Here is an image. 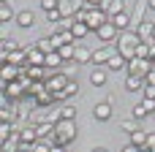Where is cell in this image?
Instances as JSON below:
<instances>
[{"label":"cell","instance_id":"obj_11","mask_svg":"<svg viewBox=\"0 0 155 152\" xmlns=\"http://www.w3.org/2000/svg\"><path fill=\"white\" fill-rule=\"evenodd\" d=\"M93 114H95V120H101V122L112 120V101H104V103H98Z\"/></svg>","mask_w":155,"mask_h":152},{"label":"cell","instance_id":"obj_52","mask_svg":"<svg viewBox=\"0 0 155 152\" xmlns=\"http://www.w3.org/2000/svg\"><path fill=\"white\" fill-rule=\"evenodd\" d=\"M19 152H22V150H19Z\"/></svg>","mask_w":155,"mask_h":152},{"label":"cell","instance_id":"obj_25","mask_svg":"<svg viewBox=\"0 0 155 152\" xmlns=\"http://www.w3.org/2000/svg\"><path fill=\"white\" fill-rule=\"evenodd\" d=\"M11 136H14V125H11V122H0V141L5 144Z\"/></svg>","mask_w":155,"mask_h":152},{"label":"cell","instance_id":"obj_24","mask_svg":"<svg viewBox=\"0 0 155 152\" xmlns=\"http://www.w3.org/2000/svg\"><path fill=\"white\" fill-rule=\"evenodd\" d=\"M109 57H112V52H106V49H98V52H93V63H95V65H104V63H109Z\"/></svg>","mask_w":155,"mask_h":152},{"label":"cell","instance_id":"obj_51","mask_svg":"<svg viewBox=\"0 0 155 152\" xmlns=\"http://www.w3.org/2000/svg\"><path fill=\"white\" fill-rule=\"evenodd\" d=\"M3 3H8V0H3Z\"/></svg>","mask_w":155,"mask_h":152},{"label":"cell","instance_id":"obj_3","mask_svg":"<svg viewBox=\"0 0 155 152\" xmlns=\"http://www.w3.org/2000/svg\"><path fill=\"white\" fill-rule=\"evenodd\" d=\"M153 71V60H144V57H134V60H128V73L131 76H147Z\"/></svg>","mask_w":155,"mask_h":152},{"label":"cell","instance_id":"obj_28","mask_svg":"<svg viewBox=\"0 0 155 152\" xmlns=\"http://www.w3.org/2000/svg\"><path fill=\"white\" fill-rule=\"evenodd\" d=\"M57 52H60V57H63V60H74V54H76V44H68V46H60Z\"/></svg>","mask_w":155,"mask_h":152},{"label":"cell","instance_id":"obj_12","mask_svg":"<svg viewBox=\"0 0 155 152\" xmlns=\"http://www.w3.org/2000/svg\"><path fill=\"white\" fill-rule=\"evenodd\" d=\"M52 44H54V49L68 46V44H74V33H71V30H65V33H54V35H52Z\"/></svg>","mask_w":155,"mask_h":152},{"label":"cell","instance_id":"obj_40","mask_svg":"<svg viewBox=\"0 0 155 152\" xmlns=\"http://www.w3.org/2000/svg\"><path fill=\"white\" fill-rule=\"evenodd\" d=\"M144 150H153L155 152V133H147V144H144Z\"/></svg>","mask_w":155,"mask_h":152},{"label":"cell","instance_id":"obj_13","mask_svg":"<svg viewBox=\"0 0 155 152\" xmlns=\"http://www.w3.org/2000/svg\"><path fill=\"white\" fill-rule=\"evenodd\" d=\"M19 139H22V144H35L38 141V133H35V125H27V128H22L19 131Z\"/></svg>","mask_w":155,"mask_h":152},{"label":"cell","instance_id":"obj_14","mask_svg":"<svg viewBox=\"0 0 155 152\" xmlns=\"http://www.w3.org/2000/svg\"><path fill=\"white\" fill-rule=\"evenodd\" d=\"M74 63L84 65V63H93V52L87 46H76V54H74Z\"/></svg>","mask_w":155,"mask_h":152},{"label":"cell","instance_id":"obj_23","mask_svg":"<svg viewBox=\"0 0 155 152\" xmlns=\"http://www.w3.org/2000/svg\"><path fill=\"white\" fill-rule=\"evenodd\" d=\"M71 33H74V38H82V35L90 33V27H87V22H74L71 24Z\"/></svg>","mask_w":155,"mask_h":152},{"label":"cell","instance_id":"obj_45","mask_svg":"<svg viewBox=\"0 0 155 152\" xmlns=\"http://www.w3.org/2000/svg\"><path fill=\"white\" fill-rule=\"evenodd\" d=\"M49 152H65V147H60V144H52V150Z\"/></svg>","mask_w":155,"mask_h":152},{"label":"cell","instance_id":"obj_8","mask_svg":"<svg viewBox=\"0 0 155 152\" xmlns=\"http://www.w3.org/2000/svg\"><path fill=\"white\" fill-rule=\"evenodd\" d=\"M27 65H41V68H44V65H46V54H44L38 46H30V49H27Z\"/></svg>","mask_w":155,"mask_h":152},{"label":"cell","instance_id":"obj_2","mask_svg":"<svg viewBox=\"0 0 155 152\" xmlns=\"http://www.w3.org/2000/svg\"><path fill=\"white\" fill-rule=\"evenodd\" d=\"M74 139H76V122L74 120H57V125H54V144L68 147Z\"/></svg>","mask_w":155,"mask_h":152},{"label":"cell","instance_id":"obj_30","mask_svg":"<svg viewBox=\"0 0 155 152\" xmlns=\"http://www.w3.org/2000/svg\"><path fill=\"white\" fill-rule=\"evenodd\" d=\"M120 11H125V3H123V0H112V3L106 5V14H109V16H114V14H120Z\"/></svg>","mask_w":155,"mask_h":152},{"label":"cell","instance_id":"obj_21","mask_svg":"<svg viewBox=\"0 0 155 152\" xmlns=\"http://www.w3.org/2000/svg\"><path fill=\"white\" fill-rule=\"evenodd\" d=\"M57 11H60V16H71V14L76 11V5H74L71 0H60V3H57Z\"/></svg>","mask_w":155,"mask_h":152},{"label":"cell","instance_id":"obj_10","mask_svg":"<svg viewBox=\"0 0 155 152\" xmlns=\"http://www.w3.org/2000/svg\"><path fill=\"white\" fill-rule=\"evenodd\" d=\"M0 76H3V82H5V84H8V82H16V79H19V65L3 63V71H0Z\"/></svg>","mask_w":155,"mask_h":152},{"label":"cell","instance_id":"obj_17","mask_svg":"<svg viewBox=\"0 0 155 152\" xmlns=\"http://www.w3.org/2000/svg\"><path fill=\"white\" fill-rule=\"evenodd\" d=\"M144 84H147V82H144V79H142V76H131V73H128V76H125V87H128V90H131V92H136V90H142V87H144Z\"/></svg>","mask_w":155,"mask_h":152},{"label":"cell","instance_id":"obj_39","mask_svg":"<svg viewBox=\"0 0 155 152\" xmlns=\"http://www.w3.org/2000/svg\"><path fill=\"white\" fill-rule=\"evenodd\" d=\"M46 19H49V22H60L63 16H60V11L54 8V11H46Z\"/></svg>","mask_w":155,"mask_h":152},{"label":"cell","instance_id":"obj_44","mask_svg":"<svg viewBox=\"0 0 155 152\" xmlns=\"http://www.w3.org/2000/svg\"><path fill=\"white\" fill-rule=\"evenodd\" d=\"M144 82H147V84H155V68L147 73V76H144Z\"/></svg>","mask_w":155,"mask_h":152},{"label":"cell","instance_id":"obj_20","mask_svg":"<svg viewBox=\"0 0 155 152\" xmlns=\"http://www.w3.org/2000/svg\"><path fill=\"white\" fill-rule=\"evenodd\" d=\"M63 63H65V60L60 57V52H49V54H46V68H54V71H57Z\"/></svg>","mask_w":155,"mask_h":152},{"label":"cell","instance_id":"obj_1","mask_svg":"<svg viewBox=\"0 0 155 152\" xmlns=\"http://www.w3.org/2000/svg\"><path fill=\"white\" fill-rule=\"evenodd\" d=\"M142 44V38H139V33H128V30H123L120 33V38H117V52L125 57V60H134L136 57V46Z\"/></svg>","mask_w":155,"mask_h":152},{"label":"cell","instance_id":"obj_31","mask_svg":"<svg viewBox=\"0 0 155 152\" xmlns=\"http://www.w3.org/2000/svg\"><path fill=\"white\" fill-rule=\"evenodd\" d=\"M136 33H139V38H142V41H144V38H153V24H147V22H142Z\"/></svg>","mask_w":155,"mask_h":152},{"label":"cell","instance_id":"obj_47","mask_svg":"<svg viewBox=\"0 0 155 152\" xmlns=\"http://www.w3.org/2000/svg\"><path fill=\"white\" fill-rule=\"evenodd\" d=\"M147 8H153V11H155V0H147Z\"/></svg>","mask_w":155,"mask_h":152},{"label":"cell","instance_id":"obj_35","mask_svg":"<svg viewBox=\"0 0 155 152\" xmlns=\"http://www.w3.org/2000/svg\"><path fill=\"white\" fill-rule=\"evenodd\" d=\"M76 92H79V84H76V82H68V84H65V95L71 98V95H76Z\"/></svg>","mask_w":155,"mask_h":152},{"label":"cell","instance_id":"obj_9","mask_svg":"<svg viewBox=\"0 0 155 152\" xmlns=\"http://www.w3.org/2000/svg\"><path fill=\"white\" fill-rule=\"evenodd\" d=\"M25 95H27V90H25V84L19 79L5 84V98H25Z\"/></svg>","mask_w":155,"mask_h":152},{"label":"cell","instance_id":"obj_22","mask_svg":"<svg viewBox=\"0 0 155 152\" xmlns=\"http://www.w3.org/2000/svg\"><path fill=\"white\" fill-rule=\"evenodd\" d=\"M16 22H19L22 27H30V24L35 22V16H33V11H19V14H16Z\"/></svg>","mask_w":155,"mask_h":152},{"label":"cell","instance_id":"obj_33","mask_svg":"<svg viewBox=\"0 0 155 152\" xmlns=\"http://www.w3.org/2000/svg\"><path fill=\"white\" fill-rule=\"evenodd\" d=\"M60 117H63V120H74V117H76V109H74V106H63V109H60Z\"/></svg>","mask_w":155,"mask_h":152},{"label":"cell","instance_id":"obj_34","mask_svg":"<svg viewBox=\"0 0 155 152\" xmlns=\"http://www.w3.org/2000/svg\"><path fill=\"white\" fill-rule=\"evenodd\" d=\"M147 114H150V112L144 109V103H136V106H134V117H136V120H144Z\"/></svg>","mask_w":155,"mask_h":152},{"label":"cell","instance_id":"obj_5","mask_svg":"<svg viewBox=\"0 0 155 152\" xmlns=\"http://www.w3.org/2000/svg\"><path fill=\"white\" fill-rule=\"evenodd\" d=\"M71 82V76H65V73H52L44 84H46V90L49 92H60V90H65V84Z\"/></svg>","mask_w":155,"mask_h":152},{"label":"cell","instance_id":"obj_4","mask_svg":"<svg viewBox=\"0 0 155 152\" xmlns=\"http://www.w3.org/2000/svg\"><path fill=\"white\" fill-rule=\"evenodd\" d=\"M84 22H87V27H90V30H98V27H101L104 22H109V19H106V11H104L101 5H95V8H90V11H87V19H84Z\"/></svg>","mask_w":155,"mask_h":152},{"label":"cell","instance_id":"obj_50","mask_svg":"<svg viewBox=\"0 0 155 152\" xmlns=\"http://www.w3.org/2000/svg\"><path fill=\"white\" fill-rule=\"evenodd\" d=\"M142 152H153V150H142Z\"/></svg>","mask_w":155,"mask_h":152},{"label":"cell","instance_id":"obj_6","mask_svg":"<svg viewBox=\"0 0 155 152\" xmlns=\"http://www.w3.org/2000/svg\"><path fill=\"white\" fill-rule=\"evenodd\" d=\"M3 63H11V65H27V49H14V52H3Z\"/></svg>","mask_w":155,"mask_h":152},{"label":"cell","instance_id":"obj_26","mask_svg":"<svg viewBox=\"0 0 155 152\" xmlns=\"http://www.w3.org/2000/svg\"><path fill=\"white\" fill-rule=\"evenodd\" d=\"M131 144H136V147L144 150V144H147V133H144V131H134V133H131Z\"/></svg>","mask_w":155,"mask_h":152},{"label":"cell","instance_id":"obj_19","mask_svg":"<svg viewBox=\"0 0 155 152\" xmlns=\"http://www.w3.org/2000/svg\"><path fill=\"white\" fill-rule=\"evenodd\" d=\"M112 24H114V27H117L120 33H123V30H128V14H125V11L114 14V16H112Z\"/></svg>","mask_w":155,"mask_h":152},{"label":"cell","instance_id":"obj_29","mask_svg":"<svg viewBox=\"0 0 155 152\" xmlns=\"http://www.w3.org/2000/svg\"><path fill=\"white\" fill-rule=\"evenodd\" d=\"M90 82H93L95 87H104V84H106V73L98 68V71H93V73H90Z\"/></svg>","mask_w":155,"mask_h":152},{"label":"cell","instance_id":"obj_36","mask_svg":"<svg viewBox=\"0 0 155 152\" xmlns=\"http://www.w3.org/2000/svg\"><path fill=\"white\" fill-rule=\"evenodd\" d=\"M123 131H125V133H134V131H139V125H136L134 120H125V122H123Z\"/></svg>","mask_w":155,"mask_h":152},{"label":"cell","instance_id":"obj_48","mask_svg":"<svg viewBox=\"0 0 155 152\" xmlns=\"http://www.w3.org/2000/svg\"><path fill=\"white\" fill-rule=\"evenodd\" d=\"M93 152H109V150H104V147H98V150H93Z\"/></svg>","mask_w":155,"mask_h":152},{"label":"cell","instance_id":"obj_42","mask_svg":"<svg viewBox=\"0 0 155 152\" xmlns=\"http://www.w3.org/2000/svg\"><path fill=\"white\" fill-rule=\"evenodd\" d=\"M144 98H155V84H144Z\"/></svg>","mask_w":155,"mask_h":152},{"label":"cell","instance_id":"obj_18","mask_svg":"<svg viewBox=\"0 0 155 152\" xmlns=\"http://www.w3.org/2000/svg\"><path fill=\"white\" fill-rule=\"evenodd\" d=\"M16 114H19V106H16V103H14V106H8V103H5V106H3V112H0V122H11Z\"/></svg>","mask_w":155,"mask_h":152},{"label":"cell","instance_id":"obj_46","mask_svg":"<svg viewBox=\"0 0 155 152\" xmlns=\"http://www.w3.org/2000/svg\"><path fill=\"white\" fill-rule=\"evenodd\" d=\"M84 3H90V5H104V0H84Z\"/></svg>","mask_w":155,"mask_h":152},{"label":"cell","instance_id":"obj_49","mask_svg":"<svg viewBox=\"0 0 155 152\" xmlns=\"http://www.w3.org/2000/svg\"><path fill=\"white\" fill-rule=\"evenodd\" d=\"M153 41H155V24H153Z\"/></svg>","mask_w":155,"mask_h":152},{"label":"cell","instance_id":"obj_43","mask_svg":"<svg viewBox=\"0 0 155 152\" xmlns=\"http://www.w3.org/2000/svg\"><path fill=\"white\" fill-rule=\"evenodd\" d=\"M123 152H142V147H136V144H125Z\"/></svg>","mask_w":155,"mask_h":152},{"label":"cell","instance_id":"obj_41","mask_svg":"<svg viewBox=\"0 0 155 152\" xmlns=\"http://www.w3.org/2000/svg\"><path fill=\"white\" fill-rule=\"evenodd\" d=\"M142 103H144V109H147V112H155V98H144Z\"/></svg>","mask_w":155,"mask_h":152},{"label":"cell","instance_id":"obj_27","mask_svg":"<svg viewBox=\"0 0 155 152\" xmlns=\"http://www.w3.org/2000/svg\"><path fill=\"white\" fill-rule=\"evenodd\" d=\"M35 46H38L44 54H49V52H57V49H54V44H52V38H41V41H35Z\"/></svg>","mask_w":155,"mask_h":152},{"label":"cell","instance_id":"obj_37","mask_svg":"<svg viewBox=\"0 0 155 152\" xmlns=\"http://www.w3.org/2000/svg\"><path fill=\"white\" fill-rule=\"evenodd\" d=\"M57 3H60V0H41V8H44V11H54Z\"/></svg>","mask_w":155,"mask_h":152},{"label":"cell","instance_id":"obj_7","mask_svg":"<svg viewBox=\"0 0 155 152\" xmlns=\"http://www.w3.org/2000/svg\"><path fill=\"white\" fill-rule=\"evenodd\" d=\"M117 33H120V30H117V27L112 24V19H109V22H104V24H101V27L95 30V35H98V38H101L104 44H106V41H114V35H117Z\"/></svg>","mask_w":155,"mask_h":152},{"label":"cell","instance_id":"obj_16","mask_svg":"<svg viewBox=\"0 0 155 152\" xmlns=\"http://www.w3.org/2000/svg\"><path fill=\"white\" fill-rule=\"evenodd\" d=\"M106 65H109L112 71H123V68H128V60L117 52V54H112V57H109V63H106Z\"/></svg>","mask_w":155,"mask_h":152},{"label":"cell","instance_id":"obj_15","mask_svg":"<svg viewBox=\"0 0 155 152\" xmlns=\"http://www.w3.org/2000/svg\"><path fill=\"white\" fill-rule=\"evenodd\" d=\"M54 125H57V122H38V125H35L38 139H49V136H54Z\"/></svg>","mask_w":155,"mask_h":152},{"label":"cell","instance_id":"obj_38","mask_svg":"<svg viewBox=\"0 0 155 152\" xmlns=\"http://www.w3.org/2000/svg\"><path fill=\"white\" fill-rule=\"evenodd\" d=\"M14 49H19V46H16L11 38H3V52H14Z\"/></svg>","mask_w":155,"mask_h":152},{"label":"cell","instance_id":"obj_32","mask_svg":"<svg viewBox=\"0 0 155 152\" xmlns=\"http://www.w3.org/2000/svg\"><path fill=\"white\" fill-rule=\"evenodd\" d=\"M11 19H14V11L3 3V5H0V22H11Z\"/></svg>","mask_w":155,"mask_h":152}]
</instances>
